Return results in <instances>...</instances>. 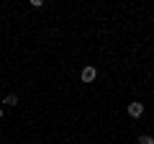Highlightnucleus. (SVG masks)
Wrapping results in <instances>:
<instances>
[{"instance_id": "f257e3e1", "label": "nucleus", "mask_w": 154, "mask_h": 144, "mask_svg": "<svg viewBox=\"0 0 154 144\" xmlns=\"http://www.w3.org/2000/svg\"><path fill=\"white\" fill-rule=\"evenodd\" d=\"M128 116H131V118H141L144 116V103L131 100V103H128Z\"/></svg>"}, {"instance_id": "f03ea898", "label": "nucleus", "mask_w": 154, "mask_h": 144, "mask_svg": "<svg viewBox=\"0 0 154 144\" xmlns=\"http://www.w3.org/2000/svg\"><path fill=\"white\" fill-rule=\"evenodd\" d=\"M80 77H82V83H93V80L98 77V70H95V67H85Z\"/></svg>"}, {"instance_id": "7ed1b4c3", "label": "nucleus", "mask_w": 154, "mask_h": 144, "mask_svg": "<svg viewBox=\"0 0 154 144\" xmlns=\"http://www.w3.org/2000/svg\"><path fill=\"white\" fill-rule=\"evenodd\" d=\"M3 103H5V105H13V108H16V105H18V95H5V100H3Z\"/></svg>"}, {"instance_id": "20e7f679", "label": "nucleus", "mask_w": 154, "mask_h": 144, "mask_svg": "<svg viewBox=\"0 0 154 144\" xmlns=\"http://www.w3.org/2000/svg\"><path fill=\"white\" fill-rule=\"evenodd\" d=\"M139 144H154V136H149V134H141V136H139Z\"/></svg>"}, {"instance_id": "39448f33", "label": "nucleus", "mask_w": 154, "mask_h": 144, "mask_svg": "<svg viewBox=\"0 0 154 144\" xmlns=\"http://www.w3.org/2000/svg\"><path fill=\"white\" fill-rule=\"evenodd\" d=\"M0 118H3V108H0Z\"/></svg>"}]
</instances>
